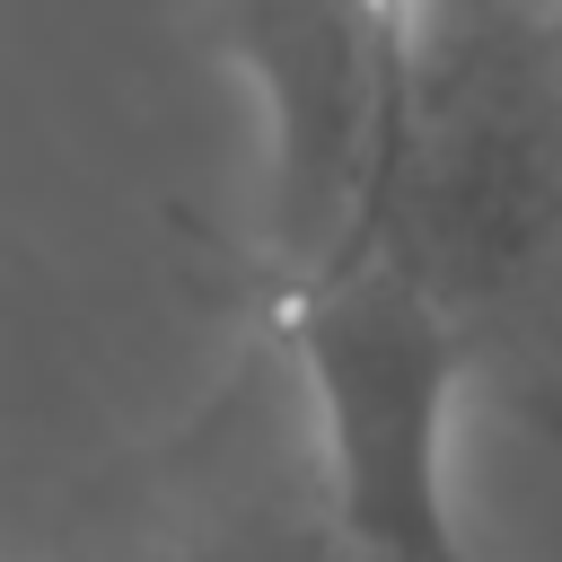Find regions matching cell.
<instances>
[{"label":"cell","mask_w":562,"mask_h":562,"mask_svg":"<svg viewBox=\"0 0 562 562\" xmlns=\"http://www.w3.org/2000/svg\"><path fill=\"white\" fill-rule=\"evenodd\" d=\"M44 562H360L325 501L299 378L263 316L202 404L70 509Z\"/></svg>","instance_id":"obj_4"},{"label":"cell","mask_w":562,"mask_h":562,"mask_svg":"<svg viewBox=\"0 0 562 562\" xmlns=\"http://www.w3.org/2000/svg\"><path fill=\"white\" fill-rule=\"evenodd\" d=\"M369 255L457 334L474 386L562 422V44L553 0H413Z\"/></svg>","instance_id":"obj_1"},{"label":"cell","mask_w":562,"mask_h":562,"mask_svg":"<svg viewBox=\"0 0 562 562\" xmlns=\"http://www.w3.org/2000/svg\"><path fill=\"white\" fill-rule=\"evenodd\" d=\"M404 9L413 0H202V26L263 123L255 299L369 255L404 97Z\"/></svg>","instance_id":"obj_3"},{"label":"cell","mask_w":562,"mask_h":562,"mask_svg":"<svg viewBox=\"0 0 562 562\" xmlns=\"http://www.w3.org/2000/svg\"><path fill=\"white\" fill-rule=\"evenodd\" d=\"M553 44H562V0H553Z\"/></svg>","instance_id":"obj_5"},{"label":"cell","mask_w":562,"mask_h":562,"mask_svg":"<svg viewBox=\"0 0 562 562\" xmlns=\"http://www.w3.org/2000/svg\"><path fill=\"white\" fill-rule=\"evenodd\" d=\"M272 325L307 448L325 474V501L360 562H474L465 509H457V413L474 395V369L439 307L378 255L255 299Z\"/></svg>","instance_id":"obj_2"}]
</instances>
